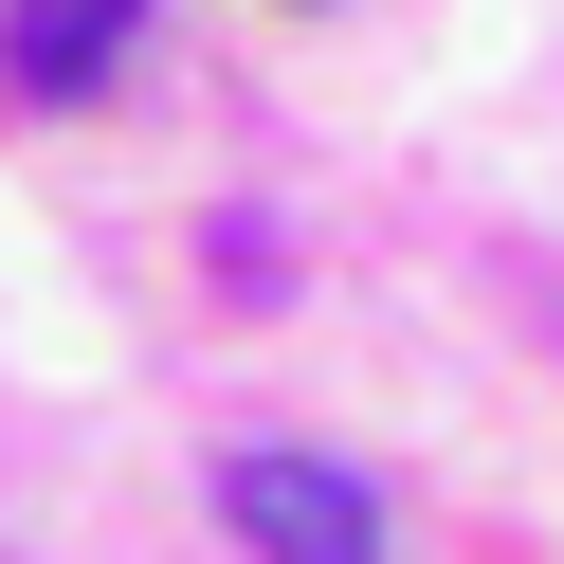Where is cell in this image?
Here are the masks:
<instances>
[{"instance_id": "7a4b0ae2", "label": "cell", "mask_w": 564, "mask_h": 564, "mask_svg": "<svg viewBox=\"0 0 564 564\" xmlns=\"http://www.w3.org/2000/svg\"><path fill=\"white\" fill-rule=\"evenodd\" d=\"M128 19H147V0H19V19H0V74L19 91H91L128 55Z\"/></svg>"}, {"instance_id": "6da1fadb", "label": "cell", "mask_w": 564, "mask_h": 564, "mask_svg": "<svg viewBox=\"0 0 564 564\" xmlns=\"http://www.w3.org/2000/svg\"><path fill=\"white\" fill-rule=\"evenodd\" d=\"M219 528L256 564H382V491L328 455H219Z\"/></svg>"}]
</instances>
